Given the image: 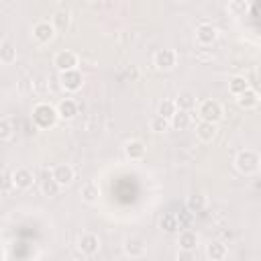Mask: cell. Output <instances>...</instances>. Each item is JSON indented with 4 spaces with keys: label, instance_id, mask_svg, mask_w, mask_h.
<instances>
[{
    "label": "cell",
    "instance_id": "6da1fadb",
    "mask_svg": "<svg viewBox=\"0 0 261 261\" xmlns=\"http://www.w3.org/2000/svg\"><path fill=\"white\" fill-rule=\"evenodd\" d=\"M57 110L55 106L47 104V102H41L33 108V122L39 126V128H51L55 122H57Z\"/></svg>",
    "mask_w": 261,
    "mask_h": 261
},
{
    "label": "cell",
    "instance_id": "7a4b0ae2",
    "mask_svg": "<svg viewBox=\"0 0 261 261\" xmlns=\"http://www.w3.org/2000/svg\"><path fill=\"white\" fill-rule=\"evenodd\" d=\"M234 165H237V169H239L241 173L251 175V173H255V171L259 169V155H257L255 151H251V149L239 151V155H237V159H234Z\"/></svg>",
    "mask_w": 261,
    "mask_h": 261
},
{
    "label": "cell",
    "instance_id": "3957f363",
    "mask_svg": "<svg viewBox=\"0 0 261 261\" xmlns=\"http://www.w3.org/2000/svg\"><path fill=\"white\" fill-rule=\"evenodd\" d=\"M198 116L202 118V122H210L216 124L222 118V106L216 100H204L198 106Z\"/></svg>",
    "mask_w": 261,
    "mask_h": 261
},
{
    "label": "cell",
    "instance_id": "277c9868",
    "mask_svg": "<svg viewBox=\"0 0 261 261\" xmlns=\"http://www.w3.org/2000/svg\"><path fill=\"white\" fill-rule=\"evenodd\" d=\"M53 65L63 73V71H71V69H77V55L69 49H63V51H57L55 57H53Z\"/></svg>",
    "mask_w": 261,
    "mask_h": 261
},
{
    "label": "cell",
    "instance_id": "5b68a950",
    "mask_svg": "<svg viewBox=\"0 0 261 261\" xmlns=\"http://www.w3.org/2000/svg\"><path fill=\"white\" fill-rule=\"evenodd\" d=\"M49 175L63 188V186H69V184L73 181V175H75V173H73V167H71L69 163H57V165L51 169Z\"/></svg>",
    "mask_w": 261,
    "mask_h": 261
},
{
    "label": "cell",
    "instance_id": "8992f818",
    "mask_svg": "<svg viewBox=\"0 0 261 261\" xmlns=\"http://www.w3.org/2000/svg\"><path fill=\"white\" fill-rule=\"evenodd\" d=\"M33 37H35V41H39L43 45L51 43L53 37H55V29H53V24L49 20H41V22H37L33 27Z\"/></svg>",
    "mask_w": 261,
    "mask_h": 261
},
{
    "label": "cell",
    "instance_id": "52a82bcc",
    "mask_svg": "<svg viewBox=\"0 0 261 261\" xmlns=\"http://www.w3.org/2000/svg\"><path fill=\"white\" fill-rule=\"evenodd\" d=\"M153 61H155V65H157L159 69L167 71V69H171V67L177 63V53H175L173 49H159V51L155 53Z\"/></svg>",
    "mask_w": 261,
    "mask_h": 261
},
{
    "label": "cell",
    "instance_id": "ba28073f",
    "mask_svg": "<svg viewBox=\"0 0 261 261\" xmlns=\"http://www.w3.org/2000/svg\"><path fill=\"white\" fill-rule=\"evenodd\" d=\"M33 181H35V175H33V171L29 167H18V169L12 171V184H14V188L29 190L33 186Z\"/></svg>",
    "mask_w": 261,
    "mask_h": 261
},
{
    "label": "cell",
    "instance_id": "9c48e42d",
    "mask_svg": "<svg viewBox=\"0 0 261 261\" xmlns=\"http://www.w3.org/2000/svg\"><path fill=\"white\" fill-rule=\"evenodd\" d=\"M147 251V243L143 237H126L124 239V253L128 257H143Z\"/></svg>",
    "mask_w": 261,
    "mask_h": 261
},
{
    "label": "cell",
    "instance_id": "30bf717a",
    "mask_svg": "<svg viewBox=\"0 0 261 261\" xmlns=\"http://www.w3.org/2000/svg\"><path fill=\"white\" fill-rule=\"evenodd\" d=\"M84 84V77L80 73V69H71V71H63L61 73V86L67 92H77Z\"/></svg>",
    "mask_w": 261,
    "mask_h": 261
},
{
    "label": "cell",
    "instance_id": "8fae6325",
    "mask_svg": "<svg viewBox=\"0 0 261 261\" xmlns=\"http://www.w3.org/2000/svg\"><path fill=\"white\" fill-rule=\"evenodd\" d=\"M100 249V239L94 232H84L80 237V251L84 255H96Z\"/></svg>",
    "mask_w": 261,
    "mask_h": 261
},
{
    "label": "cell",
    "instance_id": "7c38bea8",
    "mask_svg": "<svg viewBox=\"0 0 261 261\" xmlns=\"http://www.w3.org/2000/svg\"><path fill=\"white\" fill-rule=\"evenodd\" d=\"M173 102H175L177 110L190 112L192 108H196V104H198V98H196V94H194V92H190V90H184V92H179V94H177V98H175Z\"/></svg>",
    "mask_w": 261,
    "mask_h": 261
},
{
    "label": "cell",
    "instance_id": "4fadbf2b",
    "mask_svg": "<svg viewBox=\"0 0 261 261\" xmlns=\"http://www.w3.org/2000/svg\"><path fill=\"white\" fill-rule=\"evenodd\" d=\"M216 37H218V33H216V27H212V24H200L196 29V39L200 45H212L216 41Z\"/></svg>",
    "mask_w": 261,
    "mask_h": 261
},
{
    "label": "cell",
    "instance_id": "5bb4252c",
    "mask_svg": "<svg viewBox=\"0 0 261 261\" xmlns=\"http://www.w3.org/2000/svg\"><path fill=\"white\" fill-rule=\"evenodd\" d=\"M177 245H179V249H181V251L192 253V251H196V247H198V234H196L194 230L186 228V230H181V232H179Z\"/></svg>",
    "mask_w": 261,
    "mask_h": 261
},
{
    "label": "cell",
    "instance_id": "9a60e30c",
    "mask_svg": "<svg viewBox=\"0 0 261 261\" xmlns=\"http://www.w3.org/2000/svg\"><path fill=\"white\" fill-rule=\"evenodd\" d=\"M237 104H239L241 108H245V110L255 108V106L259 104V94H257V90H253V88L245 90L241 96H237Z\"/></svg>",
    "mask_w": 261,
    "mask_h": 261
},
{
    "label": "cell",
    "instance_id": "2e32d148",
    "mask_svg": "<svg viewBox=\"0 0 261 261\" xmlns=\"http://www.w3.org/2000/svg\"><path fill=\"white\" fill-rule=\"evenodd\" d=\"M57 116L59 118H65V120H69V118H73L75 114H77V104L71 100V98H63L59 104H57Z\"/></svg>",
    "mask_w": 261,
    "mask_h": 261
},
{
    "label": "cell",
    "instance_id": "e0dca14e",
    "mask_svg": "<svg viewBox=\"0 0 261 261\" xmlns=\"http://www.w3.org/2000/svg\"><path fill=\"white\" fill-rule=\"evenodd\" d=\"M226 245L224 243H220V241H214V243H210L208 247H206V255H208V259L210 261H224L226 259Z\"/></svg>",
    "mask_w": 261,
    "mask_h": 261
},
{
    "label": "cell",
    "instance_id": "ac0fdd59",
    "mask_svg": "<svg viewBox=\"0 0 261 261\" xmlns=\"http://www.w3.org/2000/svg\"><path fill=\"white\" fill-rule=\"evenodd\" d=\"M80 196H82V200H84L86 204H96V202H98V196H100L98 184H94V181L84 184L82 190H80Z\"/></svg>",
    "mask_w": 261,
    "mask_h": 261
},
{
    "label": "cell",
    "instance_id": "d6986e66",
    "mask_svg": "<svg viewBox=\"0 0 261 261\" xmlns=\"http://www.w3.org/2000/svg\"><path fill=\"white\" fill-rule=\"evenodd\" d=\"M196 137L204 143H210L214 137H216V124H210V122H198L196 126Z\"/></svg>",
    "mask_w": 261,
    "mask_h": 261
},
{
    "label": "cell",
    "instance_id": "ffe728a7",
    "mask_svg": "<svg viewBox=\"0 0 261 261\" xmlns=\"http://www.w3.org/2000/svg\"><path fill=\"white\" fill-rule=\"evenodd\" d=\"M192 118H190V112H184V110H177L171 118H169V126L175 128V130H186L190 126Z\"/></svg>",
    "mask_w": 261,
    "mask_h": 261
},
{
    "label": "cell",
    "instance_id": "44dd1931",
    "mask_svg": "<svg viewBox=\"0 0 261 261\" xmlns=\"http://www.w3.org/2000/svg\"><path fill=\"white\" fill-rule=\"evenodd\" d=\"M0 61L4 65H10V63L16 61V49H14V45L10 41H2L0 43Z\"/></svg>",
    "mask_w": 261,
    "mask_h": 261
},
{
    "label": "cell",
    "instance_id": "7402d4cb",
    "mask_svg": "<svg viewBox=\"0 0 261 261\" xmlns=\"http://www.w3.org/2000/svg\"><path fill=\"white\" fill-rule=\"evenodd\" d=\"M251 86H249V80L247 77H243V75H234L230 82H228V92L232 94V96H241L245 90H249Z\"/></svg>",
    "mask_w": 261,
    "mask_h": 261
},
{
    "label": "cell",
    "instance_id": "603a6c76",
    "mask_svg": "<svg viewBox=\"0 0 261 261\" xmlns=\"http://www.w3.org/2000/svg\"><path fill=\"white\" fill-rule=\"evenodd\" d=\"M124 153L128 159L137 161V159H143L145 157V145L141 141H130L126 147H124Z\"/></svg>",
    "mask_w": 261,
    "mask_h": 261
},
{
    "label": "cell",
    "instance_id": "cb8c5ba5",
    "mask_svg": "<svg viewBox=\"0 0 261 261\" xmlns=\"http://www.w3.org/2000/svg\"><path fill=\"white\" fill-rule=\"evenodd\" d=\"M41 192H43V196L53 198V196H57V194L61 192V186H59L51 175H47V177L41 181Z\"/></svg>",
    "mask_w": 261,
    "mask_h": 261
},
{
    "label": "cell",
    "instance_id": "d4e9b609",
    "mask_svg": "<svg viewBox=\"0 0 261 261\" xmlns=\"http://www.w3.org/2000/svg\"><path fill=\"white\" fill-rule=\"evenodd\" d=\"M51 24H53V29L55 31H65L67 27H69V12L67 10H57L55 14H53V20H51Z\"/></svg>",
    "mask_w": 261,
    "mask_h": 261
},
{
    "label": "cell",
    "instance_id": "484cf974",
    "mask_svg": "<svg viewBox=\"0 0 261 261\" xmlns=\"http://www.w3.org/2000/svg\"><path fill=\"white\" fill-rule=\"evenodd\" d=\"M206 208V196L204 194H194L188 198V210L190 212H202Z\"/></svg>",
    "mask_w": 261,
    "mask_h": 261
},
{
    "label": "cell",
    "instance_id": "4316f807",
    "mask_svg": "<svg viewBox=\"0 0 261 261\" xmlns=\"http://www.w3.org/2000/svg\"><path fill=\"white\" fill-rule=\"evenodd\" d=\"M175 112H177V106H175L173 100H163V102L159 104V108H157V114L163 116V118H167V120H169Z\"/></svg>",
    "mask_w": 261,
    "mask_h": 261
},
{
    "label": "cell",
    "instance_id": "83f0119b",
    "mask_svg": "<svg viewBox=\"0 0 261 261\" xmlns=\"http://www.w3.org/2000/svg\"><path fill=\"white\" fill-rule=\"evenodd\" d=\"M149 128H151L153 133H165V130L169 128V120L163 118V116H159V114H155V116L151 118V122H149Z\"/></svg>",
    "mask_w": 261,
    "mask_h": 261
},
{
    "label": "cell",
    "instance_id": "f1b7e54d",
    "mask_svg": "<svg viewBox=\"0 0 261 261\" xmlns=\"http://www.w3.org/2000/svg\"><path fill=\"white\" fill-rule=\"evenodd\" d=\"M161 228H165L167 232L177 230V228H179V220H177V216H175V214H165V216L161 218Z\"/></svg>",
    "mask_w": 261,
    "mask_h": 261
},
{
    "label": "cell",
    "instance_id": "f546056e",
    "mask_svg": "<svg viewBox=\"0 0 261 261\" xmlns=\"http://www.w3.org/2000/svg\"><path fill=\"white\" fill-rule=\"evenodd\" d=\"M12 188H14V184H12V171L0 173V192H8Z\"/></svg>",
    "mask_w": 261,
    "mask_h": 261
},
{
    "label": "cell",
    "instance_id": "4dcf8cb0",
    "mask_svg": "<svg viewBox=\"0 0 261 261\" xmlns=\"http://www.w3.org/2000/svg\"><path fill=\"white\" fill-rule=\"evenodd\" d=\"M10 137H12V126H10V122L4 120V118H0V141H6V139H10Z\"/></svg>",
    "mask_w": 261,
    "mask_h": 261
},
{
    "label": "cell",
    "instance_id": "1f68e13d",
    "mask_svg": "<svg viewBox=\"0 0 261 261\" xmlns=\"http://www.w3.org/2000/svg\"><path fill=\"white\" fill-rule=\"evenodd\" d=\"M228 8H232V10H241V8H243V10H247V4H245V2H232Z\"/></svg>",
    "mask_w": 261,
    "mask_h": 261
}]
</instances>
